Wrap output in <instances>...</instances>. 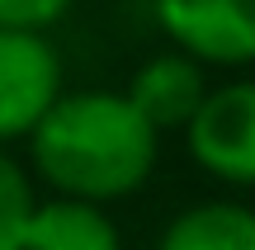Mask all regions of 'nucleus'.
<instances>
[{"mask_svg":"<svg viewBox=\"0 0 255 250\" xmlns=\"http://www.w3.org/2000/svg\"><path fill=\"white\" fill-rule=\"evenodd\" d=\"M161 132L128 104L123 90H66L28 137L33 175L52 198L119 203L156 175Z\"/></svg>","mask_w":255,"mask_h":250,"instance_id":"1","label":"nucleus"},{"mask_svg":"<svg viewBox=\"0 0 255 250\" xmlns=\"http://www.w3.org/2000/svg\"><path fill=\"white\" fill-rule=\"evenodd\" d=\"M189 161L227 189H255V81L208 85L199 113L184 128Z\"/></svg>","mask_w":255,"mask_h":250,"instance_id":"2","label":"nucleus"},{"mask_svg":"<svg viewBox=\"0 0 255 250\" xmlns=\"http://www.w3.org/2000/svg\"><path fill=\"white\" fill-rule=\"evenodd\" d=\"M62 94L66 66L52 38L0 28V147L9 151V142H28Z\"/></svg>","mask_w":255,"mask_h":250,"instance_id":"3","label":"nucleus"},{"mask_svg":"<svg viewBox=\"0 0 255 250\" xmlns=\"http://www.w3.org/2000/svg\"><path fill=\"white\" fill-rule=\"evenodd\" d=\"M151 14L175 52L203 71L255 66V0H151Z\"/></svg>","mask_w":255,"mask_h":250,"instance_id":"4","label":"nucleus"},{"mask_svg":"<svg viewBox=\"0 0 255 250\" xmlns=\"http://www.w3.org/2000/svg\"><path fill=\"white\" fill-rule=\"evenodd\" d=\"M123 94L156 132H184L189 118L199 113L203 94H208V71L199 62H189L184 52L165 47L132 71Z\"/></svg>","mask_w":255,"mask_h":250,"instance_id":"5","label":"nucleus"},{"mask_svg":"<svg viewBox=\"0 0 255 250\" xmlns=\"http://www.w3.org/2000/svg\"><path fill=\"white\" fill-rule=\"evenodd\" d=\"M19 250H123L109 208L81 198H38Z\"/></svg>","mask_w":255,"mask_h":250,"instance_id":"6","label":"nucleus"},{"mask_svg":"<svg viewBox=\"0 0 255 250\" xmlns=\"http://www.w3.org/2000/svg\"><path fill=\"white\" fill-rule=\"evenodd\" d=\"M156 250H255V208L241 198H199L161 227Z\"/></svg>","mask_w":255,"mask_h":250,"instance_id":"7","label":"nucleus"},{"mask_svg":"<svg viewBox=\"0 0 255 250\" xmlns=\"http://www.w3.org/2000/svg\"><path fill=\"white\" fill-rule=\"evenodd\" d=\"M38 208L33 175L0 147V250H19L28 232V217Z\"/></svg>","mask_w":255,"mask_h":250,"instance_id":"8","label":"nucleus"},{"mask_svg":"<svg viewBox=\"0 0 255 250\" xmlns=\"http://www.w3.org/2000/svg\"><path fill=\"white\" fill-rule=\"evenodd\" d=\"M76 0H0V28H24V33H47L71 14Z\"/></svg>","mask_w":255,"mask_h":250,"instance_id":"9","label":"nucleus"}]
</instances>
